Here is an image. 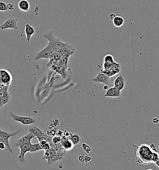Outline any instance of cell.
Listing matches in <instances>:
<instances>
[{
    "instance_id": "27",
    "label": "cell",
    "mask_w": 159,
    "mask_h": 170,
    "mask_svg": "<svg viewBox=\"0 0 159 170\" xmlns=\"http://www.w3.org/2000/svg\"><path fill=\"white\" fill-rule=\"evenodd\" d=\"M82 147L83 150L85 151V152L86 153H90L91 152V151H92V148H91L90 146H89L88 145H87L86 143H83L82 144Z\"/></svg>"
},
{
    "instance_id": "4",
    "label": "cell",
    "mask_w": 159,
    "mask_h": 170,
    "mask_svg": "<svg viewBox=\"0 0 159 170\" xmlns=\"http://www.w3.org/2000/svg\"><path fill=\"white\" fill-rule=\"evenodd\" d=\"M103 67V70H101V72L106 75L109 77H113L121 71L119 64L116 62L113 63L104 62Z\"/></svg>"
},
{
    "instance_id": "13",
    "label": "cell",
    "mask_w": 159,
    "mask_h": 170,
    "mask_svg": "<svg viewBox=\"0 0 159 170\" xmlns=\"http://www.w3.org/2000/svg\"><path fill=\"white\" fill-rule=\"evenodd\" d=\"M35 137L34 136L32 133L29 132V133L26 135L25 136H23L22 138H21L20 140H18V142L16 143V146H20V145H24V144H27V143H29L31 142L32 139L34 138Z\"/></svg>"
},
{
    "instance_id": "8",
    "label": "cell",
    "mask_w": 159,
    "mask_h": 170,
    "mask_svg": "<svg viewBox=\"0 0 159 170\" xmlns=\"http://www.w3.org/2000/svg\"><path fill=\"white\" fill-rule=\"evenodd\" d=\"M8 29H18V20L14 18H10L9 20H7L5 22H4L0 26V29L2 30H6Z\"/></svg>"
},
{
    "instance_id": "11",
    "label": "cell",
    "mask_w": 159,
    "mask_h": 170,
    "mask_svg": "<svg viewBox=\"0 0 159 170\" xmlns=\"http://www.w3.org/2000/svg\"><path fill=\"white\" fill-rule=\"evenodd\" d=\"M60 145H61L62 148L65 152H70V151H71L73 149L74 146L73 143L71 142L69 138L65 137H62V142L60 143Z\"/></svg>"
},
{
    "instance_id": "19",
    "label": "cell",
    "mask_w": 159,
    "mask_h": 170,
    "mask_svg": "<svg viewBox=\"0 0 159 170\" xmlns=\"http://www.w3.org/2000/svg\"><path fill=\"white\" fill-rule=\"evenodd\" d=\"M112 20L113 25L116 28L122 27L124 24V19L120 16H115Z\"/></svg>"
},
{
    "instance_id": "31",
    "label": "cell",
    "mask_w": 159,
    "mask_h": 170,
    "mask_svg": "<svg viewBox=\"0 0 159 170\" xmlns=\"http://www.w3.org/2000/svg\"><path fill=\"white\" fill-rule=\"evenodd\" d=\"M152 121H153V123H154L157 124V123H158V119L157 118H154V119H153Z\"/></svg>"
},
{
    "instance_id": "22",
    "label": "cell",
    "mask_w": 159,
    "mask_h": 170,
    "mask_svg": "<svg viewBox=\"0 0 159 170\" xmlns=\"http://www.w3.org/2000/svg\"><path fill=\"white\" fill-rule=\"evenodd\" d=\"M78 160L80 163H86L91 161V160H92V158L89 156H85L83 155V154H81V155H80L78 156Z\"/></svg>"
},
{
    "instance_id": "17",
    "label": "cell",
    "mask_w": 159,
    "mask_h": 170,
    "mask_svg": "<svg viewBox=\"0 0 159 170\" xmlns=\"http://www.w3.org/2000/svg\"><path fill=\"white\" fill-rule=\"evenodd\" d=\"M29 131L30 133H32L38 140H39L45 134V133H44V132L42 131L40 128H39L37 127H31L29 128Z\"/></svg>"
},
{
    "instance_id": "23",
    "label": "cell",
    "mask_w": 159,
    "mask_h": 170,
    "mask_svg": "<svg viewBox=\"0 0 159 170\" xmlns=\"http://www.w3.org/2000/svg\"><path fill=\"white\" fill-rule=\"evenodd\" d=\"M39 143L40 144V146L42 150L45 151V150H47L49 148H51V145L50 144V143H48L46 141H45V140L40 141Z\"/></svg>"
},
{
    "instance_id": "30",
    "label": "cell",
    "mask_w": 159,
    "mask_h": 170,
    "mask_svg": "<svg viewBox=\"0 0 159 170\" xmlns=\"http://www.w3.org/2000/svg\"><path fill=\"white\" fill-rule=\"evenodd\" d=\"M6 148V147L5 143H4L3 141L0 142V150H5Z\"/></svg>"
},
{
    "instance_id": "20",
    "label": "cell",
    "mask_w": 159,
    "mask_h": 170,
    "mask_svg": "<svg viewBox=\"0 0 159 170\" xmlns=\"http://www.w3.org/2000/svg\"><path fill=\"white\" fill-rule=\"evenodd\" d=\"M69 138L74 146L78 145L81 141L80 137L78 134H71Z\"/></svg>"
},
{
    "instance_id": "15",
    "label": "cell",
    "mask_w": 159,
    "mask_h": 170,
    "mask_svg": "<svg viewBox=\"0 0 159 170\" xmlns=\"http://www.w3.org/2000/svg\"><path fill=\"white\" fill-rule=\"evenodd\" d=\"M24 32L26 37V40H27L28 42H29V41H31L32 36L35 34L36 30L31 24L27 23L25 24Z\"/></svg>"
},
{
    "instance_id": "18",
    "label": "cell",
    "mask_w": 159,
    "mask_h": 170,
    "mask_svg": "<svg viewBox=\"0 0 159 170\" xmlns=\"http://www.w3.org/2000/svg\"><path fill=\"white\" fill-rule=\"evenodd\" d=\"M18 6L19 9L24 12H28L30 9V3L28 0H20L18 2Z\"/></svg>"
},
{
    "instance_id": "9",
    "label": "cell",
    "mask_w": 159,
    "mask_h": 170,
    "mask_svg": "<svg viewBox=\"0 0 159 170\" xmlns=\"http://www.w3.org/2000/svg\"><path fill=\"white\" fill-rule=\"evenodd\" d=\"M13 81L12 76L6 70H0V82L3 85L8 86Z\"/></svg>"
},
{
    "instance_id": "34",
    "label": "cell",
    "mask_w": 159,
    "mask_h": 170,
    "mask_svg": "<svg viewBox=\"0 0 159 170\" xmlns=\"http://www.w3.org/2000/svg\"><path fill=\"white\" fill-rule=\"evenodd\" d=\"M3 106L2 103H1V97H0V108H1Z\"/></svg>"
},
{
    "instance_id": "28",
    "label": "cell",
    "mask_w": 159,
    "mask_h": 170,
    "mask_svg": "<svg viewBox=\"0 0 159 170\" xmlns=\"http://www.w3.org/2000/svg\"><path fill=\"white\" fill-rule=\"evenodd\" d=\"M8 9H7L6 3L3 1H0V11L1 12H5V11H6Z\"/></svg>"
},
{
    "instance_id": "6",
    "label": "cell",
    "mask_w": 159,
    "mask_h": 170,
    "mask_svg": "<svg viewBox=\"0 0 159 170\" xmlns=\"http://www.w3.org/2000/svg\"><path fill=\"white\" fill-rule=\"evenodd\" d=\"M10 115L14 121L21 123V124L23 125H29L34 124L36 122L35 120L30 116L17 115L16 114H14L13 112H10Z\"/></svg>"
},
{
    "instance_id": "25",
    "label": "cell",
    "mask_w": 159,
    "mask_h": 170,
    "mask_svg": "<svg viewBox=\"0 0 159 170\" xmlns=\"http://www.w3.org/2000/svg\"><path fill=\"white\" fill-rule=\"evenodd\" d=\"M104 62H107V63H113L115 62V59L113 58V56L111 54H107L104 57L103 59Z\"/></svg>"
},
{
    "instance_id": "2",
    "label": "cell",
    "mask_w": 159,
    "mask_h": 170,
    "mask_svg": "<svg viewBox=\"0 0 159 170\" xmlns=\"http://www.w3.org/2000/svg\"><path fill=\"white\" fill-rule=\"evenodd\" d=\"M65 154L64 152H58L54 147H51L47 150H45L42 160H46L49 164H53L60 160Z\"/></svg>"
},
{
    "instance_id": "33",
    "label": "cell",
    "mask_w": 159,
    "mask_h": 170,
    "mask_svg": "<svg viewBox=\"0 0 159 170\" xmlns=\"http://www.w3.org/2000/svg\"><path fill=\"white\" fill-rule=\"evenodd\" d=\"M115 16H116V15H115V14H113V13L111 14V15H110V18H111V20H113V18H114Z\"/></svg>"
},
{
    "instance_id": "24",
    "label": "cell",
    "mask_w": 159,
    "mask_h": 170,
    "mask_svg": "<svg viewBox=\"0 0 159 170\" xmlns=\"http://www.w3.org/2000/svg\"><path fill=\"white\" fill-rule=\"evenodd\" d=\"M9 99H10V96L9 95L8 92L7 91L5 94H4V95L1 97V101L3 105H6L7 102H8Z\"/></svg>"
},
{
    "instance_id": "3",
    "label": "cell",
    "mask_w": 159,
    "mask_h": 170,
    "mask_svg": "<svg viewBox=\"0 0 159 170\" xmlns=\"http://www.w3.org/2000/svg\"><path fill=\"white\" fill-rule=\"evenodd\" d=\"M43 37L49 41V46L52 49H53L55 52H58L63 47L69 46L70 45L67 43H64L62 42L59 38H56L53 35L52 31L46 33L43 36Z\"/></svg>"
},
{
    "instance_id": "12",
    "label": "cell",
    "mask_w": 159,
    "mask_h": 170,
    "mask_svg": "<svg viewBox=\"0 0 159 170\" xmlns=\"http://www.w3.org/2000/svg\"><path fill=\"white\" fill-rule=\"evenodd\" d=\"M93 81L97 83H101L104 85H108L109 84V77L102 72L98 74L93 79Z\"/></svg>"
},
{
    "instance_id": "21",
    "label": "cell",
    "mask_w": 159,
    "mask_h": 170,
    "mask_svg": "<svg viewBox=\"0 0 159 170\" xmlns=\"http://www.w3.org/2000/svg\"><path fill=\"white\" fill-rule=\"evenodd\" d=\"M42 150L41 148L39 143H35V144H32L31 143V145H30V150L29 152L30 153H33V152H38V151Z\"/></svg>"
},
{
    "instance_id": "29",
    "label": "cell",
    "mask_w": 159,
    "mask_h": 170,
    "mask_svg": "<svg viewBox=\"0 0 159 170\" xmlns=\"http://www.w3.org/2000/svg\"><path fill=\"white\" fill-rule=\"evenodd\" d=\"M7 5V9L8 10H10V11H13L14 9V5H13L12 3H7L6 4Z\"/></svg>"
},
{
    "instance_id": "1",
    "label": "cell",
    "mask_w": 159,
    "mask_h": 170,
    "mask_svg": "<svg viewBox=\"0 0 159 170\" xmlns=\"http://www.w3.org/2000/svg\"><path fill=\"white\" fill-rule=\"evenodd\" d=\"M156 152H158V148L154 144H142L137 146L135 161L139 164H152L154 155Z\"/></svg>"
},
{
    "instance_id": "32",
    "label": "cell",
    "mask_w": 159,
    "mask_h": 170,
    "mask_svg": "<svg viewBox=\"0 0 159 170\" xmlns=\"http://www.w3.org/2000/svg\"><path fill=\"white\" fill-rule=\"evenodd\" d=\"M109 88V86H108V85H104V87H103V90H107Z\"/></svg>"
},
{
    "instance_id": "26",
    "label": "cell",
    "mask_w": 159,
    "mask_h": 170,
    "mask_svg": "<svg viewBox=\"0 0 159 170\" xmlns=\"http://www.w3.org/2000/svg\"><path fill=\"white\" fill-rule=\"evenodd\" d=\"M62 137H60V136H58V135L54 136V137L52 138V143L54 145L60 144V143H61V142H62Z\"/></svg>"
},
{
    "instance_id": "14",
    "label": "cell",
    "mask_w": 159,
    "mask_h": 170,
    "mask_svg": "<svg viewBox=\"0 0 159 170\" xmlns=\"http://www.w3.org/2000/svg\"><path fill=\"white\" fill-rule=\"evenodd\" d=\"M121 96V91L118 89L115 88V87L109 88L106 92L104 94L105 97H110V98H118Z\"/></svg>"
},
{
    "instance_id": "35",
    "label": "cell",
    "mask_w": 159,
    "mask_h": 170,
    "mask_svg": "<svg viewBox=\"0 0 159 170\" xmlns=\"http://www.w3.org/2000/svg\"><path fill=\"white\" fill-rule=\"evenodd\" d=\"M146 170H154V169H147Z\"/></svg>"
},
{
    "instance_id": "7",
    "label": "cell",
    "mask_w": 159,
    "mask_h": 170,
    "mask_svg": "<svg viewBox=\"0 0 159 170\" xmlns=\"http://www.w3.org/2000/svg\"><path fill=\"white\" fill-rule=\"evenodd\" d=\"M55 51L52 49L50 46L47 45V47L44 48V49L39 52L38 53H37L34 59L35 60H39L40 59H50L52 55L54 53Z\"/></svg>"
},
{
    "instance_id": "16",
    "label": "cell",
    "mask_w": 159,
    "mask_h": 170,
    "mask_svg": "<svg viewBox=\"0 0 159 170\" xmlns=\"http://www.w3.org/2000/svg\"><path fill=\"white\" fill-rule=\"evenodd\" d=\"M114 87L120 91L123 90L125 87V81L123 75H119L116 78L114 81Z\"/></svg>"
},
{
    "instance_id": "5",
    "label": "cell",
    "mask_w": 159,
    "mask_h": 170,
    "mask_svg": "<svg viewBox=\"0 0 159 170\" xmlns=\"http://www.w3.org/2000/svg\"><path fill=\"white\" fill-rule=\"evenodd\" d=\"M20 131H21V130H18L17 131L14 132V133H9L7 131L0 130V138H1L3 142L5 143L6 148L11 153H13V149L11 148V146L9 144V140L11 137H14V136H16L18 133H20Z\"/></svg>"
},
{
    "instance_id": "10",
    "label": "cell",
    "mask_w": 159,
    "mask_h": 170,
    "mask_svg": "<svg viewBox=\"0 0 159 170\" xmlns=\"http://www.w3.org/2000/svg\"><path fill=\"white\" fill-rule=\"evenodd\" d=\"M31 144V142L27 144H24L18 146L20 148V153L18 157V160L21 163H24L26 162L25 155L28 152H29L30 145Z\"/></svg>"
}]
</instances>
